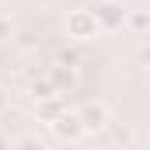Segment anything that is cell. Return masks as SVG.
<instances>
[{
	"label": "cell",
	"instance_id": "6da1fadb",
	"mask_svg": "<svg viewBox=\"0 0 150 150\" xmlns=\"http://www.w3.org/2000/svg\"><path fill=\"white\" fill-rule=\"evenodd\" d=\"M91 14H94L98 32H119V28H122V18H126L122 4H115V0H101V4H98Z\"/></svg>",
	"mask_w": 150,
	"mask_h": 150
},
{
	"label": "cell",
	"instance_id": "7a4b0ae2",
	"mask_svg": "<svg viewBox=\"0 0 150 150\" xmlns=\"http://www.w3.org/2000/svg\"><path fill=\"white\" fill-rule=\"evenodd\" d=\"M67 35L74 42H84V38L98 35V25H94V14L91 11H70L67 14Z\"/></svg>",
	"mask_w": 150,
	"mask_h": 150
},
{
	"label": "cell",
	"instance_id": "3957f363",
	"mask_svg": "<svg viewBox=\"0 0 150 150\" xmlns=\"http://www.w3.org/2000/svg\"><path fill=\"white\" fill-rule=\"evenodd\" d=\"M49 126H52L56 140H67V143H74V140H80V136H84V126H80L77 112H67V108H63V112L56 115V119H52Z\"/></svg>",
	"mask_w": 150,
	"mask_h": 150
},
{
	"label": "cell",
	"instance_id": "277c9868",
	"mask_svg": "<svg viewBox=\"0 0 150 150\" xmlns=\"http://www.w3.org/2000/svg\"><path fill=\"white\" fill-rule=\"evenodd\" d=\"M80 126H84V133H91V129H105L108 126V105H101V101H91V105H84L80 112Z\"/></svg>",
	"mask_w": 150,
	"mask_h": 150
},
{
	"label": "cell",
	"instance_id": "5b68a950",
	"mask_svg": "<svg viewBox=\"0 0 150 150\" xmlns=\"http://www.w3.org/2000/svg\"><path fill=\"white\" fill-rule=\"evenodd\" d=\"M59 112H63V101H59L56 94H49V98H38V119L52 122V119H56Z\"/></svg>",
	"mask_w": 150,
	"mask_h": 150
},
{
	"label": "cell",
	"instance_id": "8992f818",
	"mask_svg": "<svg viewBox=\"0 0 150 150\" xmlns=\"http://www.w3.org/2000/svg\"><path fill=\"white\" fill-rule=\"evenodd\" d=\"M122 25H129L136 35H143V32H147V11H133L129 18H122Z\"/></svg>",
	"mask_w": 150,
	"mask_h": 150
},
{
	"label": "cell",
	"instance_id": "52a82bcc",
	"mask_svg": "<svg viewBox=\"0 0 150 150\" xmlns=\"http://www.w3.org/2000/svg\"><path fill=\"white\" fill-rule=\"evenodd\" d=\"M49 94H56V87H52V80H35L32 84V98H49Z\"/></svg>",
	"mask_w": 150,
	"mask_h": 150
},
{
	"label": "cell",
	"instance_id": "ba28073f",
	"mask_svg": "<svg viewBox=\"0 0 150 150\" xmlns=\"http://www.w3.org/2000/svg\"><path fill=\"white\" fill-rule=\"evenodd\" d=\"M7 105H11V91L0 84V112H7Z\"/></svg>",
	"mask_w": 150,
	"mask_h": 150
},
{
	"label": "cell",
	"instance_id": "9c48e42d",
	"mask_svg": "<svg viewBox=\"0 0 150 150\" xmlns=\"http://www.w3.org/2000/svg\"><path fill=\"white\" fill-rule=\"evenodd\" d=\"M0 38H11V21L0 14Z\"/></svg>",
	"mask_w": 150,
	"mask_h": 150
},
{
	"label": "cell",
	"instance_id": "30bf717a",
	"mask_svg": "<svg viewBox=\"0 0 150 150\" xmlns=\"http://www.w3.org/2000/svg\"><path fill=\"white\" fill-rule=\"evenodd\" d=\"M7 143H11V140H7V136H0V147H7Z\"/></svg>",
	"mask_w": 150,
	"mask_h": 150
}]
</instances>
